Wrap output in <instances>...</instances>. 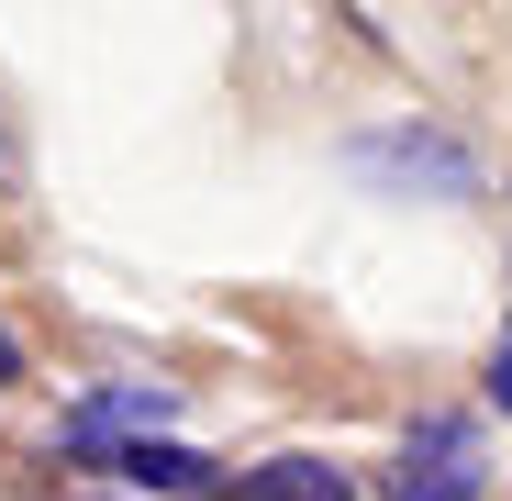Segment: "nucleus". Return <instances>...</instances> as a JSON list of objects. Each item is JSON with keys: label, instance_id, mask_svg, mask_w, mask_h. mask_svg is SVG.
<instances>
[{"label": "nucleus", "instance_id": "6", "mask_svg": "<svg viewBox=\"0 0 512 501\" xmlns=\"http://www.w3.org/2000/svg\"><path fill=\"white\" fill-rule=\"evenodd\" d=\"M23 379V346H12V323H0V390H12Z\"/></svg>", "mask_w": 512, "mask_h": 501}, {"label": "nucleus", "instance_id": "3", "mask_svg": "<svg viewBox=\"0 0 512 501\" xmlns=\"http://www.w3.org/2000/svg\"><path fill=\"white\" fill-rule=\"evenodd\" d=\"M112 479H134V490H156V501H179V490H212L223 468H212L201 446H167V435H134V446L112 457Z\"/></svg>", "mask_w": 512, "mask_h": 501}, {"label": "nucleus", "instance_id": "4", "mask_svg": "<svg viewBox=\"0 0 512 501\" xmlns=\"http://www.w3.org/2000/svg\"><path fill=\"white\" fill-rule=\"evenodd\" d=\"M245 501H357V479L334 457H268V468H245Z\"/></svg>", "mask_w": 512, "mask_h": 501}, {"label": "nucleus", "instance_id": "2", "mask_svg": "<svg viewBox=\"0 0 512 501\" xmlns=\"http://www.w3.org/2000/svg\"><path fill=\"white\" fill-rule=\"evenodd\" d=\"M346 167H357V179H379V190H446V201L479 190V156H468L457 134H423V123H401V134H357Z\"/></svg>", "mask_w": 512, "mask_h": 501}, {"label": "nucleus", "instance_id": "5", "mask_svg": "<svg viewBox=\"0 0 512 501\" xmlns=\"http://www.w3.org/2000/svg\"><path fill=\"white\" fill-rule=\"evenodd\" d=\"M490 412H512V334L490 346Z\"/></svg>", "mask_w": 512, "mask_h": 501}, {"label": "nucleus", "instance_id": "1", "mask_svg": "<svg viewBox=\"0 0 512 501\" xmlns=\"http://www.w3.org/2000/svg\"><path fill=\"white\" fill-rule=\"evenodd\" d=\"M490 490V446L468 412H423L401 435V468H390V501H479Z\"/></svg>", "mask_w": 512, "mask_h": 501}]
</instances>
